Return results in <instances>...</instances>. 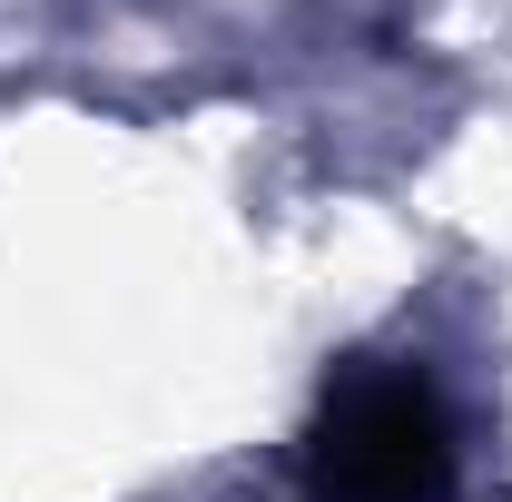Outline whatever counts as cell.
I'll use <instances>...</instances> for the list:
<instances>
[{
    "label": "cell",
    "mask_w": 512,
    "mask_h": 502,
    "mask_svg": "<svg viewBox=\"0 0 512 502\" xmlns=\"http://www.w3.org/2000/svg\"><path fill=\"white\" fill-rule=\"evenodd\" d=\"M306 473L325 502H444L453 493L444 404L424 394V375H345L325 394Z\"/></svg>",
    "instance_id": "6da1fadb"
}]
</instances>
